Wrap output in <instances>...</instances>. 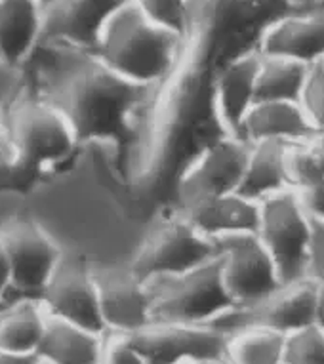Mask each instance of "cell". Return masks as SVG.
<instances>
[{
  "label": "cell",
  "mask_w": 324,
  "mask_h": 364,
  "mask_svg": "<svg viewBox=\"0 0 324 364\" xmlns=\"http://www.w3.org/2000/svg\"><path fill=\"white\" fill-rule=\"evenodd\" d=\"M261 204L258 237L267 248L284 284L307 279L313 218L300 193L284 191Z\"/></svg>",
  "instance_id": "cell-6"
},
{
  "label": "cell",
  "mask_w": 324,
  "mask_h": 364,
  "mask_svg": "<svg viewBox=\"0 0 324 364\" xmlns=\"http://www.w3.org/2000/svg\"><path fill=\"white\" fill-rule=\"evenodd\" d=\"M300 105L318 132V136L324 138V69L320 65L311 69Z\"/></svg>",
  "instance_id": "cell-29"
},
{
  "label": "cell",
  "mask_w": 324,
  "mask_h": 364,
  "mask_svg": "<svg viewBox=\"0 0 324 364\" xmlns=\"http://www.w3.org/2000/svg\"><path fill=\"white\" fill-rule=\"evenodd\" d=\"M44 2V6H50V4H52V2H55V0H43Z\"/></svg>",
  "instance_id": "cell-38"
},
{
  "label": "cell",
  "mask_w": 324,
  "mask_h": 364,
  "mask_svg": "<svg viewBox=\"0 0 324 364\" xmlns=\"http://www.w3.org/2000/svg\"><path fill=\"white\" fill-rule=\"evenodd\" d=\"M317 288L318 284L311 279L282 284L269 298L248 307H234L212 326L225 336L244 330H267L288 338L315 324Z\"/></svg>",
  "instance_id": "cell-8"
},
{
  "label": "cell",
  "mask_w": 324,
  "mask_h": 364,
  "mask_svg": "<svg viewBox=\"0 0 324 364\" xmlns=\"http://www.w3.org/2000/svg\"><path fill=\"white\" fill-rule=\"evenodd\" d=\"M27 67L33 88L65 117L78 144H113L119 168H126L161 88L120 77L97 55L58 46H40Z\"/></svg>",
  "instance_id": "cell-1"
},
{
  "label": "cell",
  "mask_w": 324,
  "mask_h": 364,
  "mask_svg": "<svg viewBox=\"0 0 324 364\" xmlns=\"http://www.w3.org/2000/svg\"><path fill=\"white\" fill-rule=\"evenodd\" d=\"M43 0H0V58L27 67L44 36Z\"/></svg>",
  "instance_id": "cell-17"
},
{
  "label": "cell",
  "mask_w": 324,
  "mask_h": 364,
  "mask_svg": "<svg viewBox=\"0 0 324 364\" xmlns=\"http://www.w3.org/2000/svg\"><path fill=\"white\" fill-rule=\"evenodd\" d=\"M147 284L155 323L212 326L237 307L223 281L222 257L183 275L164 277Z\"/></svg>",
  "instance_id": "cell-4"
},
{
  "label": "cell",
  "mask_w": 324,
  "mask_h": 364,
  "mask_svg": "<svg viewBox=\"0 0 324 364\" xmlns=\"http://www.w3.org/2000/svg\"><path fill=\"white\" fill-rule=\"evenodd\" d=\"M181 215H185L205 237L222 240L237 235H258L261 204L234 193L198 204Z\"/></svg>",
  "instance_id": "cell-19"
},
{
  "label": "cell",
  "mask_w": 324,
  "mask_h": 364,
  "mask_svg": "<svg viewBox=\"0 0 324 364\" xmlns=\"http://www.w3.org/2000/svg\"><path fill=\"white\" fill-rule=\"evenodd\" d=\"M290 10H311V8H323L324 0H286Z\"/></svg>",
  "instance_id": "cell-36"
},
{
  "label": "cell",
  "mask_w": 324,
  "mask_h": 364,
  "mask_svg": "<svg viewBox=\"0 0 324 364\" xmlns=\"http://www.w3.org/2000/svg\"><path fill=\"white\" fill-rule=\"evenodd\" d=\"M217 242L223 281L237 307L258 304L284 284L258 235H237Z\"/></svg>",
  "instance_id": "cell-11"
},
{
  "label": "cell",
  "mask_w": 324,
  "mask_h": 364,
  "mask_svg": "<svg viewBox=\"0 0 324 364\" xmlns=\"http://www.w3.org/2000/svg\"><path fill=\"white\" fill-rule=\"evenodd\" d=\"M193 2H195V8L198 6V0H193Z\"/></svg>",
  "instance_id": "cell-39"
},
{
  "label": "cell",
  "mask_w": 324,
  "mask_h": 364,
  "mask_svg": "<svg viewBox=\"0 0 324 364\" xmlns=\"http://www.w3.org/2000/svg\"><path fill=\"white\" fill-rule=\"evenodd\" d=\"M29 88V67L14 65L0 58V113H6Z\"/></svg>",
  "instance_id": "cell-28"
},
{
  "label": "cell",
  "mask_w": 324,
  "mask_h": 364,
  "mask_svg": "<svg viewBox=\"0 0 324 364\" xmlns=\"http://www.w3.org/2000/svg\"><path fill=\"white\" fill-rule=\"evenodd\" d=\"M0 364H40L36 355H18V353L0 351Z\"/></svg>",
  "instance_id": "cell-34"
},
{
  "label": "cell",
  "mask_w": 324,
  "mask_h": 364,
  "mask_svg": "<svg viewBox=\"0 0 324 364\" xmlns=\"http://www.w3.org/2000/svg\"><path fill=\"white\" fill-rule=\"evenodd\" d=\"M261 54L256 48L231 55L214 71V111L229 136L240 139L248 113L258 103Z\"/></svg>",
  "instance_id": "cell-15"
},
{
  "label": "cell",
  "mask_w": 324,
  "mask_h": 364,
  "mask_svg": "<svg viewBox=\"0 0 324 364\" xmlns=\"http://www.w3.org/2000/svg\"><path fill=\"white\" fill-rule=\"evenodd\" d=\"M250 147L252 145L244 139L223 136L187 162L174 183L178 212L183 214L212 198L239 193L247 172Z\"/></svg>",
  "instance_id": "cell-5"
},
{
  "label": "cell",
  "mask_w": 324,
  "mask_h": 364,
  "mask_svg": "<svg viewBox=\"0 0 324 364\" xmlns=\"http://www.w3.org/2000/svg\"><path fill=\"white\" fill-rule=\"evenodd\" d=\"M48 313L35 298H21L0 309V351L36 355L46 332ZM38 357V355H36Z\"/></svg>",
  "instance_id": "cell-22"
},
{
  "label": "cell",
  "mask_w": 324,
  "mask_h": 364,
  "mask_svg": "<svg viewBox=\"0 0 324 364\" xmlns=\"http://www.w3.org/2000/svg\"><path fill=\"white\" fill-rule=\"evenodd\" d=\"M107 336H134L155 323L149 284L132 271L96 273Z\"/></svg>",
  "instance_id": "cell-16"
},
{
  "label": "cell",
  "mask_w": 324,
  "mask_h": 364,
  "mask_svg": "<svg viewBox=\"0 0 324 364\" xmlns=\"http://www.w3.org/2000/svg\"><path fill=\"white\" fill-rule=\"evenodd\" d=\"M307 279H311L317 284H324V221L318 220H313V240Z\"/></svg>",
  "instance_id": "cell-31"
},
{
  "label": "cell",
  "mask_w": 324,
  "mask_h": 364,
  "mask_svg": "<svg viewBox=\"0 0 324 364\" xmlns=\"http://www.w3.org/2000/svg\"><path fill=\"white\" fill-rule=\"evenodd\" d=\"M300 197L313 220L324 221V183L320 187L311 189V191L300 193Z\"/></svg>",
  "instance_id": "cell-33"
},
{
  "label": "cell",
  "mask_w": 324,
  "mask_h": 364,
  "mask_svg": "<svg viewBox=\"0 0 324 364\" xmlns=\"http://www.w3.org/2000/svg\"><path fill=\"white\" fill-rule=\"evenodd\" d=\"M286 336L244 330L229 336L225 364H284Z\"/></svg>",
  "instance_id": "cell-24"
},
{
  "label": "cell",
  "mask_w": 324,
  "mask_h": 364,
  "mask_svg": "<svg viewBox=\"0 0 324 364\" xmlns=\"http://www.w3.org/2000/svg\"><path fill=\"white\" fill-rule=\"evenodd\" d=\"M290 183L296 193L311 191L324 183V138L290 145Z\"/></svg>",
  "instance_id": "cell-25"
},
{
  "label": "cell",
  "mask_w": 324,
  "mask_h": 364,
  "mask_svg": "<svg viewBox=\"0 0 324 364\" xmlns=\"http://www.w3.org/2000/svg\"><path fill=\"white\" fill-rule=\"evenodd\" d=\"M315 324L324 332V284L317 288V304H315Z\"/></svg>",
  "instance_id": "cell-35"
},
{
  "label": "cell",
  "mask_w": 324,
  "mask_h": 364,
  "mask_svg": "<svg viewBox=\"0 0 324 364\" xmlns=\"http://www.w3.org/2000/svg\"><path fill=\"white\" fill-rule=\"evenodd\" d=\"M313 67L282 58L261 55L258 75V103H300Z\"/></svg>",
  "instance_id": "cell-23"
},
{
  "label": "cell",
  "mask_w": 324,
  "mask_h": 364,
  "mask_svg": "<svg viewBox=\"0 0 324 364\" xmlns=\"http://www.w3.org/2000/svg\"><path fill=\"white\" fill-rule=\"evenodd\" d=\"M151 19L191 38L197 25V8L193 0H132Z\"/></svg>",
  "instance_id": "cell-26"
},
{
  "label": "cell",
  "mask_w": 324,
  "mask_h": 364,
  "mask_svg": "<svg viewBox=\"0 0 324 364\" xmlns=\"http://www.w3.org/2000/svg\"><path fill=\"white\" fill-rule=\"evenodd\" d=\"M220 242L208 239L187 220L176 214L153 229L136 256L130 271L139 281L183 275L220 257Z\"/></svg>",
  "instance_id": "cell-7"
},
{
  "label": "cell",
  "mask_w": 324,
  "mask_h": 364,
  "mask_svg": "<svg viewBox=\"0 0 324 364\" xmlns=\"http://www.w3.org/2000/svg\"><path fill=\"white\" fill-rule=\"evenodd\" d=\"M130 0H55L46 6L40 46L94 54L105 25Z\"/></svg>",
  "instance_id": "cell-13"
},
{
  "label": "cell",
  "mask_w": 324,
  "mask_h": 364,
  "mask_svg": "<svg viewBox=\"0 0 324 364\" xmlns=\"http://www.w3.org/2000/svg\"><path fill=\"white\" fill-rule=\"evenodd\" d=\"M189 41L130 0L109 19L94 55L132 82L164 88L185 61Z\"/></svg>",
  "instance_id": "cell-3"
},
{
  "label": "cell",
  "mask_w": 324,
  "mask_h": 364,
  "mask_svg": "<svg viewBox=\"0 0 324 364\" xmlns=\"http://www.w3.org/2000/svg\"><path fill=\"white\" fill-rule=\"evenodd\" d=\"M38 301L48 316L107 336L96 273L82 259H61Z\"/></svg>",
  "instance_id": "cell-12"
},
{
  "label": "cell",
  "mask_w": 324,
  "mask_h": 364,
  "mask_svg": "<svg viewBox=\"0 0 324 364\" xmlns=\"http://www.w3.org/2000/svg\"><path fill=\"white\" fill-rule=\"evenodd\" d=\"M102 364H147L144 355L138 351L126 336H107Z\"/></svg>",
  "instance_id": "cell-30"
},
{
  "label": "cell",
  "mask_w": 324,
  "mask_h": 364,
  "mask_svg": "<svg viewBox=\"0 0 324 364\" xmlns=\"http://www.w3.org/2000/svg\"><path fill=\"white\" fill-rule=\"evenodd\" d=\"M77 136L58 109L31 88L4 113L0 193H29L71 164Z\"/></svg>",
  "instance_id": "cell-2"
},
{
  "label": "cell",
  "mask_w": 324,
  "mask_h": 364,
  "mask_svg": "<svg viewBox=\"0 0 324 364\" xmlns=\"http://www.w3.org/2000/svg\"><path fill=\"white\" fill-rule=\"evenodd\" d=\"M284 364H324V332L317 324L286 338Z\"/></svg>",
  "instance_id": "cell-27"
},
{
  "label": "cell",
  "mask_w": 324,
  "mask_h": 364,
  "mask_svg": "<svg viewBox=\"0 0 324 364\" xmlns=\"http://www.w3.org/2000/svg\"><path fill=\"white\" fill-rule=\"evenodd\" d=\"M320 67H323V69H324V60H323V63H320Z\"/></svg>",
  "instance_id": "cell-40"
},
{
  "label": "cell",
  "mask_w": 324,
  "mask_h": 364,
  "mask_svg": "<svg viewBox=\"0 0 324 364\" xmlns=\"http://www.w3.org/2000/svg\"><path fill=\"white\" fill-rule=\"evenodd\" d=\"M0 239L12 265V292L40 299L60 267L61 250L43 227L27 218L8 221Z\"/></svg>",
  "instance_id": "cell-9"
},
{
  "label": "cell",
  "mask_w": 324,
  "mask_h": 364,
  "mask_svg": "<svg viewBox=\"0 0 324 364\" xmlns=\"http://www.w3.org/2000/svg\"><path fill=\"white\" fill-rule=\"evenodd\" d=\"M40 364H44V363H40Z\"/></svg>",
  "instance_id": "cell-42"
},
{
  "label": "cell",
  "mask_w": 324,
  "mask_h": 364,
  "mask_svg": "<svg viewBox=\"0 0 324 364\" xmlns=\"http://www.w3.org/2000/svg\"><path fill=\"white\" fill-rule=\"evenodd\" d=\"M10 292H12V265L0 239V309L6 307V298Z\"/></svg>",
  "instance_id": "cell-32"
},
{
  "label": "cell",
  "mask_w": 324,
  "mask_h": 364,
  "mask_svg": "<svg viewBox=\"0 0 324 364\" xmlns=\"http://www.w3.org/2000/svg\"><path fill=\"white\" fill-rule=\"evenodd\" d=\"M130 338L147 364H225L229 336L214 326L155 323Z\"/></svg>",
  "instance_id": "cell-10"
},
{
  "label": "cell",
  "mask_w": 324,
  "mask_h": 364,
  "mask_svg": "<svg viewBox=\"0 0 324 364\" xmlns=\"http://www.w3.org/2000/svg\"><path fill=\"white\" fill-rule=\"evenodd\" d=\"M205 364H214V363H205Z\"/></svg>",
  "instance_id": "cell-41"
},
{
  "label": "cell",
  "mask_w": 324,
  "mask_h": 364,
  "mask_svg": "<svg viewBox=\"0 0 324 364\" xmlns=\"http://www.w3.org/2000/svg\"><path fill=\"white\" fill-rule=\"evenodd\" d=\"M320 138L300 103L267 102L256 103L248 113L240 139L254 145L259 141H282V144H303Z\"/></svg>",
  "instance_id": "cell-18"
},
{
  "label": "cell",
  "mask_w": 324,
  "mask_h": 364,
  "mask_svg": "<svg viewBox=\"0 0 324 364\" xmlns=\"http://www.w3.org/2000/svg\"><path fill=\"white\" fill-rule=\"evenodd\" d=\"M256 50L265 58H282L303 65L324 60V6L286 10L259 31Z\"/></svg>",
  "instance_id": "cell-14"
},
{
  "label": "cell",
  "mask_w": 324,
  "mask_h": 364,
  "mask_svg": "<svg viewBox=\"0 0 324 364\" xmlns=\"http://www.w3.org/2000/svg\"><path fill=\"white\" fill-rule=\"evenodd\" d=\"M105 340L107 336L48 316L36 355L44 364H102Z\"/></svg>",
  "instance_id": "cell-21"
},
{
  "label": "cell",
  "mask_w": 324,
  "mask_h": 364,
  "mask_svg": "<svg viewBox=\"0 0 324 364\" xmlns=\"http://www.w3.org/2000/svg\"><path fill=\"white\" fill-rule=\"evenodd\" d=\"M2 136H4V113H0V147H2Z\"/></svg>",
  "instance_id": "cell-37"
},
{
  "label": "cell",
  "mask_w": 324,
  "mask_h": 364,
  "mask_svg": "<svg viewBox=\"0 0 324 364\" xmlns=\"http://www.w3.org/2000/svg\"><path fill=\"white\" fill-rule=\"evenodd\" d=\"M288 149L290 144L282 141L254 144L239 195L264 203L284 191H294L288 173Z\"/></svg>",
  "instance_id": "cell-20"
}]
</instances>
